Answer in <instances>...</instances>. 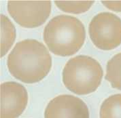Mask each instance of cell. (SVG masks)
<instances>
[{
	"label": "cell",
	"mask_w": 121,
	"mask_h": 118,
	"mask_svg": "<svg viewBox=\"0 0 121 118\" xmlns=\"http://www.w3.org/2000/svg\"><path fill=\"white\" fill-rule=\"evenodd\" d=\"M8 68L17 80L32 84L48 75L52 67V58L42 42L33 39L21 41L14 46L8 57Z\"/></svg>",
	"instance_id": "6da1fadb"
},
{
	"label": "cell",
	"mask_w": 121,
	"mask_h": 118,
	"mask_svg": "<svg viewBox=\"0 0 121 118\" xmlns=\"http://www.w3.org/2000/svg\"><path fill=\"white\" fill-rule=\"evenodd\" d=\"M45 43L53 54L67 56L76 53L84 43L85 28L78 18L69 15H58L44 28Z\"/></svg>",
	"instance_id": "7a4b0ae2"
},
{
	"label": "cell",
	"mask_w": 121,
	"mask_h": 118,
	"mask_svg": "<svg viewBox=\"0 0 121 118\" xmlns=\"http://www.w3.org/2000/svg\"><path fill=\"white\" fill-rule=\"evenodd\" d=\"M104 71L99 63L86 55L70 59L63 70V82L67 88L78 95L95 92L100 86Z\"/></svg>",
	"instance_id": "3957f363"
},
{
	"label": "cell",
	"mask_w": 121,
	"mask_h": 118,
	"mask_svg": "<svg viewBox=\"0 0 121 118\" xmlns=\"http://www.w3.org/2000/svg\"><path fill=\"white\" fill-rule=\"evenodd\" d=\"M88 30L92 42L101 50H110L121 44V19L114 14H97L91 20Z\"/></svg>",
	"instance_id": "277c9868"
},
{
	"label": "cell",
	"mask_w": 121,
	"mask_h": 118,
	"mask_svg": "<svg viewBox=\"0 0 121 118\" xmlns=\"http://www.w3.org/2000/svg\"><path fill=\"white\" fill-rule=\"evenodd\" d=\"M8 10L20 25L33 28L42 25L47 20L51 12V2L9 1Z\"/></svg>",
	"instance_id": "5b68a950"
},
{
	"label": "cell",
	"mask_w": 121,
	"mask_h": 118,
	"mask_svg": "<svg viewBox=\"0 0 121 118\" xmlns=\"http://www.w3.org/2000/svg\"><path fill=\"white\" fill-rule=\"evenodd\" d=\"M27 102V91L22 85L14 81L1 84V118H18Z\"/></svg>",
	"instance_id": "8992f818"
},
{
	"label": "cell",
	"mask_w": 121,
	"mask_h": 118,
	"mask_svg": "<svg viewBox=\"0 0 121 118\" xmlns=\"http://www.w3.org/2000/svg\"><path fill=\"white\" fill-rule=\"evenodd\" d=\"M89 110L80 98L69 94L55 97L45 109L44 118H89Z\"/></svg>",
	"instance_id": "52a82bcc"
},
{
	"label": "cell",
	"mask_w": 121,
	"mask_h": 118,
	"mask_svg": "<svg viewBox=\"0 0 121 118\" xmlns=\"http://www.w3.org/2000/svg\"><path fill=\"white\" fill-rule=\"evenodd\" d=\"M16 38V29L11 21L1 14V56H5Z\"/></svg>",
	"instance_id": "ba28073f"
},
{
	"label": "cell",
	"mask_w": 121,
	"mask_h": 118,
	"mask_svg": "<svg viewBox=\"0 0 121 118\" xmlns=\"http://www.w3.org/2000/svg\"><path fill=\"white\" fill-rule=\"evenodd\" d=\"M105 79L114 88L121 90V52L114 55L108 62Z\"/></svg>",
	"instance_id": "9c48e42d"
},
{
	"label": "cell",
	"mask_w": 121,
	"mask_h": 118,
	"mask_svg": "<svg viewBox=\"0 0 121 118\" xmlns=\"http://www.w3.org/2000/svg\"><path fill=\"white\" fill-rule=\"evenodd\" d=\"M100 118H121V94L112 95L103 102Z\"/></svg>",
	"instance_id": "30bf717a"
},
{
	"label": "cell",
	"mask_w": 121,
	"mask_h": 118,
	"mask_svg": "<svg viewBox=\"0 0 121 118\" xmlns=\"http://www.w3.org/2000/svg\"><path fill=\"white\" fill-rule=\"evenodd\" d=\"M55 4L64 12L80 14L88 10L94 4L93 1H55Z\"/></svg>",
	"instance_id": "8fae6325"
},
{
	"label": "cell",
	"mask_w": 121,
	"mask_h": 118,
	"mask_svg": "<svg viewBox=\"0 0 121 118\" xmlns=\"http://www.w3.org/2000/svg\"><path fill=\"white\" fill-rule=\"evenodd\" d=\"M102 4L110 10L116 12H121V1H103Z\"/></svg>",
	"instance_id": "7c38bea8"
}]
</instances>
